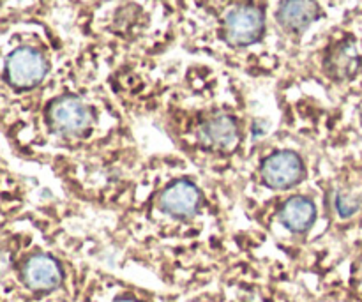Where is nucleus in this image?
Instances as JSON below:
<instances>
[{
	"label": "nucleus",
	"instance_id": "nucleus-1",
	"mask_svg": "<svg viewBox=\"0 0 362 302\" xmlns=\"http://www.w3.org/2000/svg\"><path fill=\"white\" fill-rule=\"evenodd\" d=\"M46 60L37 50L18 48L7 57L6 74L7 80L16 88H30L35 87L39 81H42L46 74Z\"/></svg>",
	"mask_w": 362,
	"mask_h": 302
},
{
	"label": "nucleus",
	"instance_id": "nucleus-2",
	"mask_svg": "<svg viewBox=\"0 0 362 302\" xmlns=\"http://www.w3.org/2000/svg\"><path fill=\"white\" fill-rule=\"evenodd\" d=\"M264 14L255 6H239L226 16V39L233 46H247L257 42L264 34Z\"/></svg>",
	"mask_w": 362,
	"mask_h": 302
},
{
	"label": "nucleus",
	"instance_id": "nucleus-3",
	"mask_svg": "<svg viewBox=\"0 0 362 302\" xmlns=\"http://www.w3.org/2000/svg\"><path fill=\"white\" fill-rule=\"evenodd\" d=\"M48 119L53 129L64 134L83 133L92 122L90 110L87 108V105L71 95L57 99L49 105Z\"/></svg>",
	"mask_w": 362,
	"mask_h": 302
},
{
	"label": "nucleus",
	"instance_id": "nucleus-4",
	"mask_svg": "<svg viewBox=\"0 0 362 302\" xmlns=\"http://www.w3.org/2000/svg\"><path fill=\"white\" fill-rule=\"evenodd\" d=\"M303 173L304 168L300 158L288 151L276 152L262 165V175H264L265 182L276 190L293 186L297 180H300Z\"/></svg>",
	"mask_w": 362,
	"mask_h": 302
},
{
	"label": "nucleus",
	"instance_id": "nucleus-5",
	"mask_svg": "<svg viewBox=\"0 0 362 302\" xmlns=\"http://www.w3.org/2000/svg\"><path fill=\"white\" fill-rule=\"evenodd\" d=\"M23 283L34 292H52L62 283V269L49 255H34L25 264Z\"/></svg>",
	"mask_w": 362,
	"mask_h": 302
},
{
	"label": "nucleus",
	"instance_id": "nucleus-6",
	"mask_svg": "<svg viewBox=\"0 0 362 302\" xmlns=\"http://www.w3.org/2000/svg\"><path fill=\"white\" fill-rule=\"evenodd\" d=\"M200 205V191L187 180H177L161 194V209L177 218H189Z\"/></svg>",
	"mask_w": 362,
	"mask_h": 302
},
{
	"label": "nucleus",
	"instance_id": "nucleus-7",
	"mask_svg": "<svg viewBox=\"0 0 362 302\" xmlns=\"http://www.w3.org/2000/svg\"><path fill=\"white\" fill-rule=\"evenodd\" d=\"M361 67V55L354 41L339 42L325 59V69L336 80L352 78Z\"/></svg>",
	"mask_w": 362,
	"mask_h": 302
},
{
	"label": "nucleus",
	"instance_id": "nucleus-8",
	"mask_svg": "<svg viewBox=\"0 0 362 302\" xmlns=\"http://www.w3.org/2000/svg\"><path fill=\"white\" fill-rule=\"evenodd\" d=\"M237 134V124L232 117L228 115H218L214 119L207 120L202 124L198 137H200L202 144L212 149H230L235 145Z\"/></svg>",
	"mask_w": 362,
	"mask_h": 302
},
{
	"label": "nucleus",
	"instance_id": "nucleus-9",
	"mask_svg": "<svg viewBox=\"0 0 362 302\" xmlns=\"http://www.w3.org/2000/svg\"><path fill=\"white\" fill-rule=\"evenodd\" d=\"M318 16V6L315 0H285L278 11V21L293 32L310 27Z\"/></svg>",
	"mask_w": 362,
	"mask_h": 302
},
{
	"label": "nucleus",
	"instance_id": "nucleus-10",
	"mask_svg": "<svg viewBox=\"0 0 362 302\" xmlns=\"http://www.w3.org/2000/svg\"><path fill=\"white\" fill-rule=\"evenodd\" d=\"M315 205L311 200L303 197H293L283 205L281 209V221L292 232H304L310 228L315 221Z\"/></svg>",
	"mask_w": 362,
	"mask_h": 302
},
{
	"label": "nucleus",
	"instance_id": "nucleus-11",
	"mask_svg": "<svg viewBox=\"0 0 362 302\" xmlns=\"http://www.w3.org/2000/svg\"><path fill=\"white\" fill-rule=\"evenodd\" d=\"M336 209H338V212L343 216V218H349V216L356 214L357 209H359V204L354 202L352 198L338 194V198H336Z\"/></svg>",
	"mask_w": 362,
	"mask_h": 302
},
{
	"label": "nucleus",
	"instance_id": "nucleus-12",
	"mask_svg": "<svg viewBox=\"0 0 362 302\" xmlns=\"http://www.w3.org/2000/svg\"><path fill=\"white\" fill-rule=\"evenodd\" d=\"M115 302H138V301H134V299H129V297H124V299H117Z\"/></svg>",
	"mask_w": 362,
	"mask_h": 302
}]
</instances>
